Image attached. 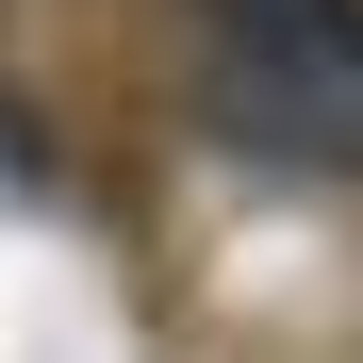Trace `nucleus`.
<instances>
[{
  "label": "nucleus",
  "mask_w": 363,
  "mask_h": 363,
  "mask_svg": "<svg viewBox=\"0 0 363 363\" xmlns=\"http://www.w3.org/2000/svg\"><path fill=\"white\" fill-rule=\"evenodd\" d=\"M199 17V99L248 149L363 165V0H182Z\"/></svg>",
  "instance_id": "nucleus-1"
}]
</instances>
